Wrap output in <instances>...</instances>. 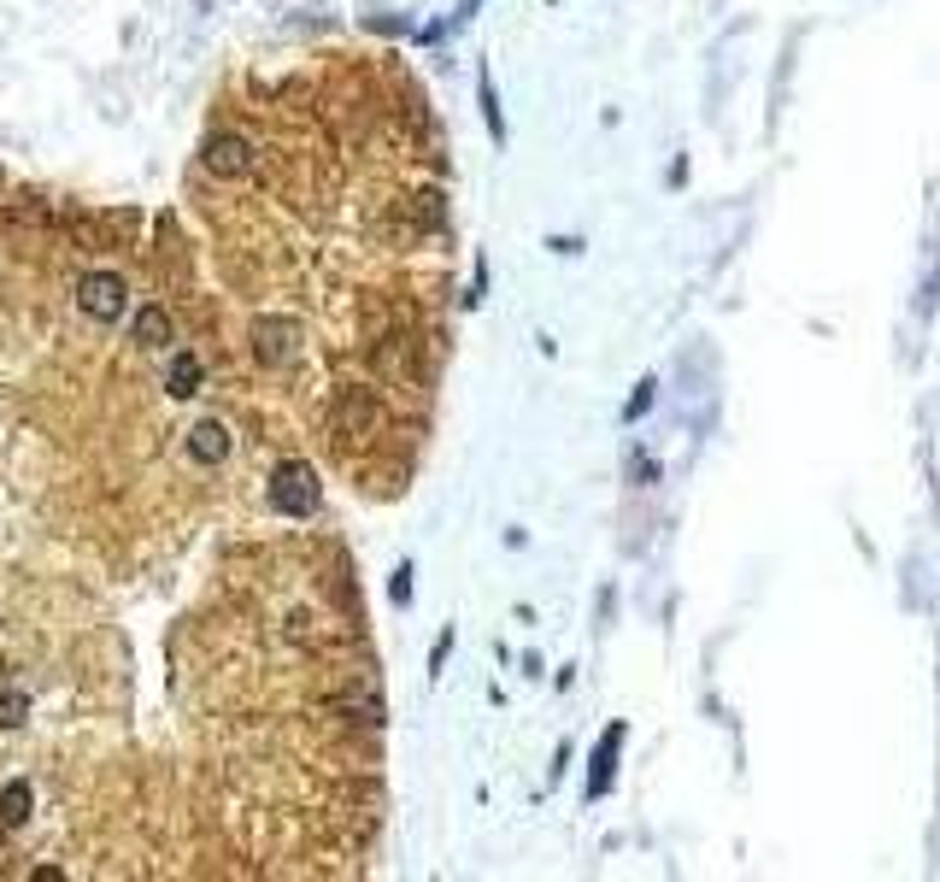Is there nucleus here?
<instances>
[{"label":"nucleus","mask_w":940,"mask_h":882,"mask_svg":"<svg viewBox=\"0 0 940 882\" xmlns=\"http://www.w3.org/2000/svg\"><path fill=\"white\" fill-rule=\"evenodd\" d=\"M130 342L147 348V353H165L170 342H177V324H170L165 307H142V312L130 318Z\"/></svg>","instance_id":"423d86ee"},{"label":"nucleus","mask_w":940,"mask_h":882,"mask_svg":"<svg viewBox=\"0 0 940 882\" xmlns=\"http://www.w3.org/2000/svg\"><path fill=\"white\" fill-rule=\"evenodd\" d=\"M388 600H395V606H412V565L395 571V583H388Z\"/></svg>","instance_id":"ddd939ff"},{"label":"nucleus","mask_w":940,"mask_h":882,"mask_svg":"<svg viewBox=\"0 0 940 882\" xmlns=\"http://www.w3.org/2000/svg\"><path fill=\"white\" fill-rule=\"evenodd\" d=\"M200 377H207V371H200V360H195L188 348L170 353V365H165V388H170V400H195V395H200Z\"/></svg>","instance_id":"6e6552de"},{"label":"nucleus","mask_w":940,"mask_h":882,"mask_svg":"<svg viewBox=\"0 0 940 882\" xmlns=\"http://www.w3.org/2000/svg\"><path fill=\"white\" fill-rule=\"evenodd\" d=\"M188 453H195L200 465H224L230 460V423L224 418H200L195 430H188Z\"/></svg>","instance_id":"0eeeda50"},{"label":"nucleus","mask_w":940,"mask_h":882,"mask_svg":"<svg viewBox=\"0 0 940 882\" xmlns=\"http://www.w3.org/2000/svg\"><path fill=\"white\" fill-rule=\"evenodd\" d=\"M300 318H259L253 324V360L259 365H288L300 353Z\"/></svg>","instance_id":"7ed1b4c3"},{"label":"nucleus","mask_w":940,"mask_h":882,"mask_svg":"<svg viewBox=\"0 0 940 882\" xmlns=\"http://www.w3.org/2000/svg\"><path fill=\"white\" fill-rule=\"evenodd\" d=\"M200 165H207L212 177H247L253 172V142L235 130H218L207 135V147H200Z\"/></svg>","instance_id":"20e7f679"},{"label":"nucleus","mask_w":940,"mask_h":882,"mask_svg":"<svg viewBox=\"0 0 940 882\" xmlns=\"http://www.w3.org/2000/svg\"><path fill=\"white\" fill-rule=\"evenodd\" d=\"M447 653H453V630H441V636H435V648H430V676H441Z\"/></svg>","instance_id":"4468645a"},{"label":"nucleus","mask_w":940,"mask_h":882,"mask_svg":"<svg viewBox=\"0 0 940 882\" xmlns=\"http://www.w3.org/2000/svg\"><path fill=\"white\" fill-rule=\"evenodd\" d=\"M30 718V694L24 688H0V729H19Z\"/></svg>","instance_id":"f8f14e48"},{"label":"nucleus","mask_w":940,"mask_h":882,"mask_svg":"<svg viewBox=\"0 0 940 882\" xmlns=\"http://www.w3.org/2000/svg\"><path fill=\"white\" fill-rule=\"evenodd\" d=\"M646 406H653V383H641V395H635V400H629V412H623V418H641V412H646Z\"/></svg>","instance_id":"2eb2a0df"},{"label":"nucleus","mask_w":940,"mask_h":882,"mask_svg":"<svg viewBox=\"0 0 940 882\" xmlns=\"http://www.w3.org/2000/svg\"><path fill=\"white\" fill-rule=\"evenodd\" d=\"M618 748H623V724L606 729L600 753H594V771H588V794H606L611 789V765H618Z\"/></svg>","instance_id":"9d476101"},{"label":"nucleus","mask_w":940,"mask_h":882,"mask_svg":"<svg viewBox=\"0 0 940 882\" xmlns=\"http://www.w3.org/2000/svg\"><path fill=\"white\" fill-rule=\"evenodd\" d=\"M423 224H441V195H423Z\"/></svg>","instance_id":"dca6fc26"},{"label":"nucleus","mask_w":940,"mask_h":882,"mask_svg":"<svg viewBox=\"0 0 940 882\" xmlns=\"http://www.w3.org/2000/svg\"><path fill=\"white\" fill-rule=\"evenodd\" d=\"M30 806H36V789H30V776H12V783L0 789V829H24V824H30Z\"/></svg>","instance_id":"1a4fd4ad"},{"label":"nucleus","mask_w":940,"mask_h":882,"mask_svg":"<svg viewBox=\"0 0 940 882\" xmlns=\"http://www.w3.org/2000/svg\"><path fill=\"white\" fill-rule=\"evenodd\" d=\"M476 107H483V124L494 142H506V118H500V100H494V77L476 71Z\"/></svg>","instance_id":"9b49d317"},{"label":"nucleus","mask_w":940,"mask_h":882,"mask_svg":"<svg viewBox=\"0 0 940 882\" xmlns=\"http://www.w3.org/2000/svg\"><path fill=\"white\" fill-rule=\"evenodd\" d=\"M130 307V283L118 271H82L77 277V312L95 318V324H118Z\"/></svg>","instance_id":"f03ea898"},{"label":"nucleus","mask_w":940,"mask_h":882,"mask_svg":"<svg viewBox=\"0 0 940 882\" xmlns=\"http://www.w3.org/2000/svg\"><path fill=\"white\" fill-rule=\"evenodd\" d=\"M376 395L371 388H341L335 395V436H371L376 430Z\"/></svg>","instance_id":"39448f33"},{"label":"nucleus","mask_w":940,"mask_h":882,"mask_svg":"<svg viewBox=\"0 0 940 882\" xmlns=\"http://www.w3.org/2000/svg\"><path fill=\"white\" fill-rule=\"evenodd\" d=\"M265 495H270V506H277L283 518H312L318 500H323V488H318V471L306 460H283L277 471H270Z\"/></svg>","instance_id":"f257e3e1"}]
</instances>
